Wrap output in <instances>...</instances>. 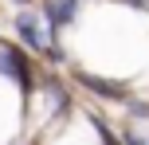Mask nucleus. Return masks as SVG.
<instances>
[{
  "label": "nucleus",
  "mask_w": 149,
  "mask_h": 145,
  "mask_svg": "<svg viewBox=\"0 0 149 145\" xmlns=\"http://www.w3.org/2000/svg\"><path fill=\"white\" fill-rule=\"evenodd\" d=\"M20 35L31 39V47H47V31H43V24L36 16H20Z\"/></svg>",
  "instance_id": "obj_1"
},
{
  "label": "nucleus",
  "mask_w": 149,
  "mask_h": 145,
  "mask_svg": "<svg viewBox=\"0 0 149 145\" xmlns=\"http://www.w3.org/2000/svg\"><path fill=\"white\" fill-rule=\"evenodd\" d=\"M0 67H4V71H12V78H20V75H24V71H20V63H16L8 51H0Z\"/></svg>",
  "instance_id": "obj_2"
}]
</instances>
